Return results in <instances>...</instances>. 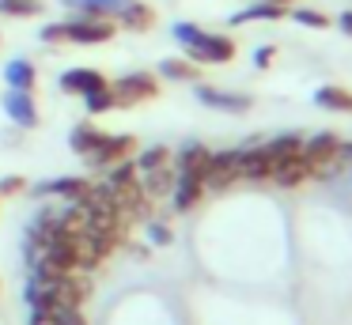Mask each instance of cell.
I'll list each match as a JSON object with an SVG mask.
<instances>
[{
    "instance_id": "27",
    "label": "cell",
    "mask_w": 352,
    "mask_h": 325,
    "mask_svg": "<svg viewBox=\"0 0 352 325\" xmlns=\"http://www.w3.org/2000/svg\"><path fill=\"white\" fill-rule=\"evenodd\" d=\"M170 159H175V151H170V148H163V144H155V148L140 151V155L133 159V166H137V170H152V166H167Z\"/></svg>"
},
{
    "instance_id": "34",
    "label": "cell",
    "mask_w": 352,
    "mask_h": 325,
    "mask_svg": "<svg viewBox=\"0 0 352 325\" xmlns=\"http://www.w3.org/2000/svg\"><path fill=\"white\" fill-rule=\"evenodd\" d=\"M337 27H341V30H344V34H349V38H352V12H344V15H341V19H337Z\"/></svg>"
},
{
    "instance_id": "24",
    "label": "cell",
    "mask_w": 352,
    "mask_h": 325,
    "mask_svg": "<svg viewBox=\"0 0 352 325\" xmlns=\"http://www.w3.org/2000/svg\"><path fill=\"white\" fill-rule=\"evenodd\" d=\"M284 15H288V8L284 4H265V0H254L250 8H243V12L235 15V19L231 23H276V19H284Z\"/></svg>"
},
{
    "instance_id": "19",
    "label": "cell",
    "mask_w": 352,
    "mask_h": 325,
    "mask_svg": "<svg viewBox=\"0 0 352 325\" xmlns=\"http://www.w3.org/2000/svg\"><path fill=\"white\" fill-rule=\"evenodd\" d=\"M91 186L87 178H54V181H42V186H34V193L38 197H65V201H80L84 197V189Z\"/></svg>"
},
{
    "instance_id": "8",
    "label": "cell",
    "mask_w": 352,
    "mask_h": 325,
    "mask_svg": "<svg viewBox=\"0 0 352 325\" xmlns=\"http://www.w3.org/2000/svg\"><path fill=\"white\" fill-rule=\"evenodd\" d=\"M201 181H205V189H212V193H223V189L235 186V181H239L235 151H212V155H208V163H205Z\"/></svg>"
},
{
    "instance_id": "15",
    "label": "cell",
    "mask_w": 352,
    "mask_h": 325,
    "mask_svg": "<svg viewBox=\"0 0 352 325\" xmlns=\"http://www.w3.org/2000/svg\"><path fill=\"white\" fill-rule=\"evenodd\" d=\"M4 110H8V117L19 121L23 128H34V125H38V106H34L31 91L8 87V91H4Z\"/></svg>"
},
{
    "instance_id": "33",
    "label": "cell",
    "mask_w": 352,
    "mask_h": 325,
    "mask_svg": "<svg viewBox=\"0 0 352 325\" xmlns=\"http://www.w3.org/2000/svg\"><path fill=\"white\" fill-rule=\"evenodd\" d=\"M273 57H276V49H273V45H261V49L254 53V60H258V68H269V65H273Z\"/></svg>"
},
{
    "instance_id": "11",
    "label": "cell",
    "mask_w": 352,
    "mask_h": 325,
    "mask_svg": "<svg viewBox=\"0 0 352 325\" xmlns=\"http://www.w3.org/2000/svg\"><path fill=\"white\" fill-rule=\"evenodd\" d=\"M261 148H265V155H269V166H273V170H280L284 163L303 159V136L284 133V136H273L269 144H261ZM269 178H273V174H269Z\"/></svg>"
},
{
    "instance_id": "35",
    "label": "cell",
    "mask_w": 352,
    "mask_h": 325,
    "mask_svg": "<svg viewBox=\"0 0 352 325\" xmlns=\"http://www.w3.org/2000/svg\"><path fill=\"white\" fill-rule=\"evenodd\" d=\"M352 163V144H341V166Z\"/></svg>"
},
{
    "instance_id": "36",
    "label": "cell",
    "mask_w": 352,
    "mask_h": 325,
    "mask_svg": "<svg viewBox=\"0 0 352 325\" xmlns=\"http://www.w3.org/2000/svg\"><path fill=\"white\" fill-rule=\"evenodd\" d=\"M265 4H284V8H288V4H292V0H265Z\"/></svg>"
},
{
    "instance_id": "3",
    "label": "cell",
    "mask_w": 352,
    "mask_h": 325,
    "mask_svg": "<svg viewBox=\"0 0 352 325\" xmlns=\"http://www.w3.org/2000/svg\"><path fill=\"white\" fill-rule=\"evenodd\" d=\"M114 34H118V23L91 19V15H72L65 23L42 27L38 38L50 45H107V42H114Z\"/></svg>"
},
{
    "instance_id": "28",
    "label": "cell",
    "mask_w": 352,
    "mask_h": 325,
    "mask_svg": "<svg viewBox=\"0 0 352 325\" xmlns=\"http://www.w3.org/2000/svg\"><path fill=\"white\" fill-rule=\"evenodd\" d=\"M42 12V0H0V15H12V19H31Z\"/></svg>"
},
{
    "instance_id": "10",
    "label": "cell",
    "mask_w": 352,
    "mask_h": 325,
    "mask_svg": "<svg viewBox=\"0 0 352 325\" xmlns=\"http://www.w3.org/2000/svg\"><path fill=\"white\" fill-rule=\"evenodd\" d=\"M110 87V80L99 72V68H69V72H61V91H69V95H91V91H102Z\"/></svg>"
},
{
    "instance_id": "2",
    "label": "cell",
    "mask_w": 352,
    "mask_h": 325,
    "mask_svg": "<svg viewBox=\"0 0 352 325\" xmlns=\"http://www.w3.org/2000/svg\"><path fill=\"white\" fill-rule=\"evenodd\" d=\"M170 34H175L178 45L186 49V60H197V65H228V60H235V53H239L235 38L201 30L197 23H175Z\"/></svg>"
},
{
    "instance_id": "7",
    "label": "cell",
    "mask_w": 352,
    "mask_h": 325,
    "mask_svg": "<svg viewBox=\"0 0 352 325\" xmlns=\"http://www.w3.org/2000/svg\"><path fill=\"white\" fill-rule=\"evenodd\" d=\"M133 151H137V140H133L129 133H102V140L95 144L84 159L95 166V170H110V166L133 159Z\"/></svg>"
},
{
    "instance_id": "17",
    "label": "cell",
    "mask_w": 352,
    "mask_h": 325,
    "mask_svg": "<svg viewBox=\"0 0 352 325\" xmlns=\"http://www.w3.org/2000/svg\"><path fill=\"white\" fill-rule=\"evenodd\" d=\"M69 8L76 15H91V19H110L118 23V15L129 8V0H69Z\"/></svg>"
},
{
    "instance_id": "29",
    "label": "cell",
    "mask_w": 352,
    "mask_h": 325,
    "mask_svg": "<svg viewBox=\"0 0 352 325\" xmlns=\"http://www.w3.org/2000/svg\"><path fill=\"white\" fill-rule=\"evenodd\" d=\"M288 15L296 23H303V27H314V30H326L329 23H333L326 12H314V8H296V12H288Z\"/></svg>"
},
{
    "instance_id": "12",
    "label": "cell",
    "mask_w": 352,
    "mask_h": 325,
    "mask_svg": "<svg viewBox=\"0 0 352 325\" xmlns=\"http://www.w3.org/2000/svg\"><path fill=\"white\" fill-rule=\"evenodd\" d=\"M137 174H140V189H144L148 204L170 197V189H175V159L167 166H152V170H137Z\"/></svg>"
},
{
    "instance_id": "5",
    "label": "cell",
    "mask_w": 352,
    "mask_h": 325,
    "mask_svg": "<svg viewBox=\"0 0 352 325\" xmlns=\"http://www.w3.org/2000/svg\"><path fill=\"white\" fill-rule=\"evenodd\" d=\"M163 83L155 72H125L118 80H110V95H114V106H144L152 98H160Z\"/></svg>"
},
{
    "instance_id": "37",
    "label": "cell",
    "mask_w": 352,
    "mask_h": 325,
    "mask_svg": "<svg viewBox=\"0 0 352 325\" xmlns=\"http://www.w3.org/2000/svg\"><path fill=\"white\" fill-rule=\"evenodd\" d=\"M0 291H4V284H0Z\"/></svg>"
},
{
    "instance_id": "18",
    "label": "cell",
    "mask_w": 352,
    "mask_h": 325,
    "mask_svg": "<svg viewBox=\"0 0 352 325\" xmlns=\"http://www.w3.org/2000/svg\"><path fill=\"white\" fill-rule=\"evenodd\" d=\"M31 325H87L80 306H42L31 310Z\"/></svg>"
},
{
    "instance_id": "32",
    "label": "cell",
    "mask_w": 352,
    "mask_h": 325,
    "mask_svg": "<svg viewBox=\"0 0 352 325\" xmlns=\"http://www.w3.org/2000/svg\"><path fill=\"white\" fill-rule=\"evenodd\" d=\"M148 234H152V242H155V246L170 242V227H163V223H152V227H148Z\"/></svg>"
},
{
    "instance_id": "4",
    "label": "cell",
    "mask_w": 352,
    "mask_h": 325,
    "mask_svg": "<svg viewBox=\"0 0 352 325\" xmlns=\"http://www.w3.org/2000/svg\"><path fill=\"white\" fill-rule=\"evenodd\" d=\"M107 193L118 201V208L125 212L129 219H137L140 212L148 208V197H144V189H140V174H137V166H133V159H125V163H118V166H110L107 170Z\"/></svg>"
},
{
    "instance_id": "13",
    "label": "cell",
    "mask_w": 352,
    "mask_h": 325,
    "mask_svg": "<svg viewBox=\"0 0 352 325\" xmlns=\"http://www.w3.org/2000/svg\"><path fill=\"white\" fill-rule=\"evenodd\" d=\"M197 98L205 106H212V110H228V113H246L254 106L250 95H243V91H223V87H201Z\"/></svg>"
},
{
    "instance_id": "26",
    "label": "cell",
    "mask_w": 352,
    "mask_h": 325,
    "mask_svg": "<svg viewBox=\"0 0 352 325\" xmlns=\"http://www.w3.org/2000/svg\"><path fill=\"white\" fill-rule=\"evenodd\" d=\"M99 140H102V128L91 125V121L76 125V128H72V136H69V144H72V151H76V155H87V151H91Z\"/></svg>"
},
{
    "instance_id": "25",
    "label": "cell",
    "mask_w": 352,
    "mask_h": 325,
    "mask_svg": "<svg viewBox=\"0 0 352 325\" xmlns=\"http://www.w3.org/2000/svg\"><path fill=\"white\" fill-rule=\"evenodd\" d=\"M160 76L163 80H178V83H193L197 80V65H193V60H182V57H163Z\"/></svg>"
},
{
    "instance_id": "23",
    "label": "cell",
    "mask_w": 352,
    "mask_h": 325,
    "mask_svg": "<svg viewBox=\"0 0 352 325\" xmlns=\"http://www.w3.org/2000/svg\"><path fill=\"white\" fill-rule=\"evenodd\" d=\"M4 80H8V87H16V91H34L38 72H34L31 60L16 57V60H8V65H4Z\"/></svg>"
},
{
    "instance_id": "9",
    "label": "cell",
    "mask_w": 352,
    "mask_h": 325,
    "mask_svg": "<svg viewBox=\"0 0 352 325\" xmlns=\"http://www.w3.org/2000/svg\"><path fill=\"white\" fill-rule=\"evenodd\" d=\"M235 170H239V181H269L273 166H269V155L265 148H239L235 151Z\"/></svg>"
},
{
    "instance_id": "21",
    "label": "cell",
    "mask_w": 352,
    "mask_h": 325,
    "mask_svg": "<svg viewBox=\"0 0 352 325\" xmlns=\"http://www.w3.org/2000/svg\"><path fill=\"white\" fill-rule=\"evenodd\" d=\"M208 155H212V151H208L205 144H186V148L175 155V170L178 174H205Z\"/></svg>"
},
{
    "instance_id": "1",
    "label": "cell",
    "mask_w": 352,
    "mask_h": 325,
    "mask_svg": "<svg viewBox=\"0 0 352 325\" xmlns=\"http://www.w3.org/2000/svg\"><path fill=\"white\" fill-rule=\"evenodd\" d=\"M91 299V276L87 272H34L27 284L31 310L42 306H80Z\"/></svg>"
},
{
    "instance_id": "16",
    "label": "cell",
    "mask_w": 352,
    "mask_h": 325,
    "mask_svg": "<svg viewBox=\"0 0 352 325\" xmlns=\"http://www.w3.org/2000/svg\"><path fill=\"white\" fill-rule=\"evenodd\" d=\"M205 193H208V189H205V181H201V174H178L175 170V189H170V197H175V208L178 212H190Z\"/></svg>"
},
{
    "instance_id": "30",
    "label": "cell",
    "mask_w": 352,
    "mask_h": 325,
    "mask_svg": "<svg viewBox=\"0 0 352 325\" xmlns=\"http://www.w3.org/2000/svg\"><path fill=\"white\" fill-rule=\"evenodd\" d=\"M84 106H87V113H107V110H114V95H110V87H102V91H91V95H84Z\"/></svg>"
},
{
    "instance_id": "20",
    "label": "cell",
    "mask_w": 352,
    "mask_h": 325,
    "mask_svg": "<svg viewBox=\"0 0 352 325\" xmlns=\"http://www.w3.org/2000/svg\"><path fill=\"white\" fill-rule=\"evenodd\" d=\"M314 102H318L322 110H329V113H352V91L329 83V87H318V91H314Z\"/></svg>"
},
{
    "instance_id": "22",
    "label": "cell",
    "mask_w": 352,
    "mask_h": 325,
    "mask_svg": "<svg viewBox=\"0 0 352 325\" xmlns=\"http://www.w3.org/2000/svg\"><path fill=\"white\" fill-rule=\"evenodd\" d=\"M273 186H280V189H299V186H307V181H314L311 178V166L303 163V159H296V163H284L280 170H273Z\"/></svg>"
},
{
    "instance_id": "6",
    "label": "cell",
    "mask_w": 352,
    "mask_h": 325,
    "mask_svg": "<svg viewBox=\"0 0 352 325\" xmlns=\"http://www.w3.org/2000/svg\"><path fill=\"white\" fill-rule=\"evenodd\" d=\"M303 163L311 166V178H329L341 166V136L314 133L311 140H303Z\"/></svg>"
},
{
    "instance_id": "31",
    "label": "cell",
    "mask_w": 352,
    "mask_h": 325,
    "mask_svg": "<svg viewBox=\"0 0 352 325\" xmlns=\"http://www.w3.org/2000/svg\"><path fill=\"white\" fill-rule=\"evenodd\" d=\"M27 189V178H19V174H8V178L0 181V197H16Z\"/></svg>"
},
{
    "instance_id": "14",
    "label": "cell",
    "mask_w": 352,
    "mask_h": 325,
    "mask_svg": "<svg viewBox=\"0 0 352 325\" xmlns=\"http://www.w3.org/2000/svg\"><path fill=\"white\" fill-rule=\"evenodd\" d=\"M155 23H160V15L148 0H129V8L118 15V27L133 30V34H148V30H155Z\"/></svg>"
}]
</instances>
